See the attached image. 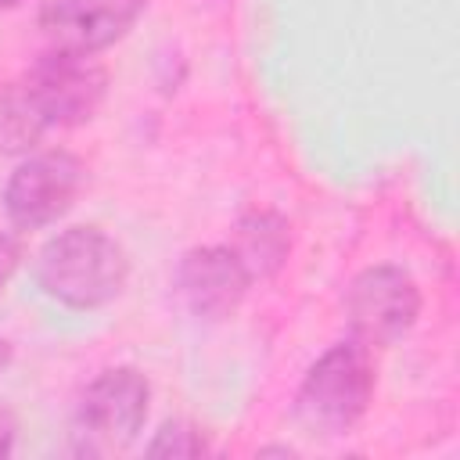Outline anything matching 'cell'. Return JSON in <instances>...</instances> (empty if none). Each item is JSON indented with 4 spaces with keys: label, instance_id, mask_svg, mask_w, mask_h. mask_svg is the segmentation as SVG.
<instances>
[{
    "label": "cell",
    "instance_id": "6da1fadb",
    "mask_svg": "<svg viewBox=\"0 0 460 460\" xmlns=\"http://www.w3.org/2000/svg\"><path fill=\"white\" fill-rule=\"evenodd\" d=\"M108 93V72L90 54L50 47L40 54L22 86L4 101L0 126L11 140L25 144L47 129H72L97 115Z\"/></svg>",
    "mask_w": 460,
    "mask_h": 460
},
{
    "label": "cell",
    "instance_id": "7a4b0ae2",
    "mask_svg": "<svg viewBox=\"0 0 460 460\" xmlns=\"http://www.w3.org/2000/svg\"><path fill=\"white\" fill-rule=\"evenodd\" d=\"M32 280L50 302L65 309H104L126 291L129 255L108 230L75 223L40 244L32 259Z\"/></svg>",
    "mask_w": 460,
    "mask_h": 460
},
{
    "label": "cell",
    "instance_id": "3957f363",
    "mask_svg": "<svg viewBox=\"0 0 460 460\" xmlns=\"http://www.w3.org/2000/svg\"><path fill=\"white\" fill-rule=\"evenodd\" d=\"M374 385L370 349L356 338L338 341L302 374L291 399V420L309 438H341L367 417Z\"/></svg>",
    "mask_w": 460,
    "mask_h": 460
},
{
    "label": "cell",
    "instance_id": "277c9868",
    "mask_svg": "<svg viewBox=\"0 0 460 460\" xmlns=\"http://www.w3.org/2000/svg\"><path fill=\"white\" fill-rule=\"evenodd\" d=\"M341 305L349 320V338L363 341L367 349H385L413 331L424 298L417 280L402 266L377 262L349 280Z\"/></svg>",
    "mask_w": 460,
    "mask_h": 460
},
{
    "label": "cell",
    "instance_id": "5b68a950",
    "mask_svg": "<svg viewBox=\"0 0 460 460\" xmlns=\"http://www.w3.org/2000/svg\"><path fill=\"white\" fill-rule=\"evenodd\" d=\"M83 183H86V165L79 155L61 151V147L36 151L22 158L7 176L4 194H0L4 216L18 234L43 230L58 223L61 216H68Z\"/></svg>",
    "mask_w": 460,
    "mask_h": 460
},
{
    "label": "cell",
    "instance_id": "8992f818",
    "mask_svg": "<svg viewBox=\"0 0 460 460\" xmlns=\"http://www.w3.org/2000/svg\"><path fill=\"white\" fill-rule=\"evenodd\" d=\"M151 413V381L144 370L104 367L79 395V431L93 449H126L140 438Z\"/></svg>",
    "mask_w": 460,
    "mask_h": 460
},
{
    "label": "cell",
    "instance_id": "52a82bcc",
    "mask_svg": "<svg viewBox=\"0 0 460 460\" xmlns=\"http://www.w3.org/2000/svg\"><path fill=\"white\" fill-rule=\"evenodd\" d=\"M147 0H47L40 7V29L58 50L101 54L126 40Z\"/></svg>",
    "mask_w": 460,
    "mask_h": 460
},
{
    "label": "cell",
    "instance_id": "ba28073f",
    "mask_svg": "<svg viewBox=\"0 0 460 460\" xmlns=\"http://www.w3.org/2000/svg\"><path fill=\"white\" fill-rule=\"evenodd\" d=\"M252 284L255 280L230 244H194L176 262V295L190 316L208 323L234 316Z\"/></svg>",
    "mask_w": 460,
    "mask_h": 460
},
{
    "label": "cell",
    "instance_id": "9c48e42d",
    "mask_svg": "<svg viewBox=\"0 0 460 460\" xmlns=\"http://www.w3.org/2000/svg\"><path fill=\"white\" fill-rule=\"evenodd\" d=\"M230 248L237 252L252 280H270L291 255V226L284 216L266 212V208L244 212L234 226Z\"/></svg>",
    "mask_w": 460,
    "mask_h": 460
},
{
    "label": "cell",
    "instance_id": "30bf717a",
    "mask_svg": "<svg viewBox=\"0 0 460 460\" xmlns=\"http://www.w3.org/2000/svg\"><path fill=\"white\" fill-rule=\"evenodd\" d=\"M144 453L147 456H201L208 453V442L190 420H165L155 431V438L144 446Z\"/></svg>",
    "mask_w": 460,
    "mask_h": 460
},
{
    "label": "cell",
    "instance_id": "8fae6325",
    "mask_svg": "<svg viewBox=\"0 0 460 460\" xmlns=\"http://www.w3.org/2000/svg\"><path fill=\"white\" fill-rule=\"evenodd\" d=\"M18 259H22V244L7 234H0V288L11 280V273L18 270Z\"/></svg>",
    "mask_w": 460,
    "mask_h": 460
},
{
    "label": "cell",
    "instance_id": "7c38bea8",
    "mask_svg": "<svg viewBox=\"0 0 460 460\" xmlns=\"http://www.w3.org/2000/svg\"><path fill=\"white\" fill-rule=\"evenodd\" d=\"M14 438H18V417L7 406H0V456L14 453Z\"/></svg>",
    "mask_w": 460,
    "mask_h": 460
},
{
    "label": "cell",
    "instance_id": "4fadbf2b",
    "mask_svg": "<svg viewBox=\"0 0 460 460\" xmlns=\"http://www.w3.org/2000/svg\"><path fill=\"white\" fill-rule=\"evenodd\" d=\"M14 4H22V0H0V11H7V7H14Z\"/></svg>",
    "mask_w": 460,
    "mask_h": 460
}]
</instances>
